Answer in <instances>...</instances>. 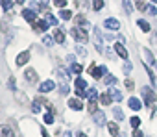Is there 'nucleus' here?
<instances>
[{"instance_id": "nucleus-48", "label": "nucleus", "mask_w": 157, "mask_h": 137, "mask_svg": "<svg viewBox=\"0 0 157 137\" xmlns=\"http://www.w3.org/2000/svg\"><path fill=\"white\" fill-rule=\"evenodd\" d=\"M61 93H63V95H67V93H68V85H67L65 82L61 84Z\"/></svg>"}, {"instance_id": "nucleus-33", "label": "nucleus", "mask_w": 157, "mask_h": 137, "mask_svg": "<svg viewBox=\"0 0 157 137\" xmlns=\"http://www.w3.org/2000/svg\"><path fill=\"white\" fill-rule=\"evenodd\" d=\"M93 8H94V11H100L104 8V0H93Z\"/></svg>"}, {"instance_id": "nucleus-28", "label": "nucleus", "mask_w": 157, "mask_h": 137, "mask_svg": "<svg viewBox=\"0 0 157 137\" xmlns=\"http://www.w3.org/2000/svg\"><path fill=\"white\" fill-rule=\"evenodd\" d=\"M46 22H48L50 26H54V28H56V24H59L57 17H56V15H52V13H48V15H46Z\"/></svg>"}, {"instance_id": "nucleus-37", "label": "nucleus", "mask_w": 157, "mask_h": 137, "mask_svg": "<svg viewBox=\"0 0 157 137\" xmlns=\"http://www.w3.org/2000/svg\"><path fill=\"white\" fill-rule=\"evenodd\" d=\"M131 68H133L131 61H126V63H124V67H122V71H124L126 74H129V72H131Z\"/></svg>"}, {"instance_id": "nucleus-13", "label": "nucleus", "mask_w": 157, "mask_h": 137, "mask_svg": "<svg viewBox=\"0 0 157 137\" xmlns=\"http://www.w3.org/2000/svg\"><path fill=\"white\" fill-rule=\"evenodd\" d=\"M74 22L78 24V28H89V21L85 19V15H78V17H74Z\"/></svg>"}, {"instance_id": "nucleus-35", "label": "nucleus", "mask_w": 157, "mask_h": 137, "mask_svg": "<svg viewBox=\"0 0 157 137\" xmlns=\"http://www.w3.org/2000/svg\"><path fill=\"white\" fill-rule=\"evenodd\" d=\"M87 109H89V113H96L98 111V106H96V102H89V106H87Z\"/></svg>"}, {"instance_id": "nucleus-16", "label": "nucleus", "mask_w": 157, "mask_h": 137, "mask_svg": "<svg viewBox=\"0 0 157 137\" xmlns=\"http://www.w3.org/2000/svg\"><path fill=\"white\" fill-rule=\"evenodd\" d=\"M115 52H117L122 59H128V50H126V46H124L122 43H117V45H115Z\"/></svg>"}, {"instance_id": "nucleus-23", "label": "nucleus", "mask_w": 157, "mask_h": 137, "mask_svg": "<svg viewBox=\"0 0 157 137\" xmlns=\"http://www.w3.org/2000/svg\"><path fill=\"white\" fill-rule=\"evenodd\" d=\"M137 24H139V28H140L142 32H151V26H150V22H146L144 19H139V21H137Z\"/></svg>"}, {"instance_id": "nucleus-38", "label": "nucleus", "mask_w": 157, "mask_h": 137, "mask_svg": "<svg viewBox=\"0 0 157 137\" xmlns=\"http://www.w3.org/2000/svg\"><path fill=\"white\" fill-rule=\"evenodd\" d=\"M135 6H137V10H139V11H146V8H148V6L144 4V0H139Z\"/></svg>"}, {"instance_id": "nucleus-42", "label": "nucleus", "mask_w": 157, "mask_h": 137, "mask_svg": "<svg viewBox=\"0 0 157 137\" xmlns=\"http://www.w3.org/2000/svg\"><path fill=\"white\" fill-rule=\"evenodd\" d=\"M139 124H140V119H139V117H131V126H133L135 130L139 128Z\"/></svg>"}, {"instance_id": "nucleus-1", "label": "nucleus", "mask_w": 157, "mask_h": 137, "mask_svg": "<svg viewBox=\"0 0 157 137\" xmlns=\"http://www.w3.org/2000/svg\"><path fill=\"white\" fill-rule=\"evenodd\" d=\"M70 35H72V37H76V41H78V43H87V41H89L87 32H85L83 28H78V26L70 30Z\"/></svg>"}, {"instance_id": "nucleus-30", "label": "nucleus", "mask_w": 157, "mask_h": 137, "mask_svg": "<svg viewBox=\"0 0 157 137\" xmlns=\"http://www.w3.org/2000/svg\"><path fill=\"white\" fill-rule=\"evenodd\" d=\"M122 4H124V11H126V13L129 15V13L133 11V4L129 2V0H122Z\"/></svg>"}, {"instance_id": "nucleus-5", "label": "nucleus", "mask_w": 157, "mask_h": 137, "mask_svg": "<svg viewBox=\"0 0 157 137\" xmlns=\"http://www.w3.org/2000/svg\"><path fill=\"white\" fill-rule=\"evenodd\" d=\"M74 85H76V95H78V98H83L85 96V87H87V82L83 80V78H76V82H74Z\"/></svg>"}, {"instance_id": "nucleus-15", "label": "nucleus", "mask_w": 157, "mask_h": 137, "mask_svg": "<svg viewBox=\"0 0 157 137\" xmlns=\"http://www.w3.org/2000/svg\"><path fill=\"white\" fill-rule=\"evenodd\" d=\"M48 26H50V24H48L46 21H37V22L33 24V30H35V32H41V33H44V32L48 30Z\"/></svg>"}, {"instance_id": "nucleus-55", "label": "nucleus", "mask_w": 157, "mask_h": 137, "mask_svg": "<svg viewBox=\"0 0 157 137\" xmlns=\"http://www.w3.org/2000/svg\"><path fill=\"white\" fill-rule=\"evenodd\" d=\"M155 67H157V63H155Z\"/></svg>"}, {"instance_id": "nucleus-50", "label": "nucleus", "mask_w": 157, "mask_h": 137, "mask_svg": "<svg viewBox=\"0 0 157 137\" xmlns=\"http://www.w3.org/2000/svg\"><path fill=\"white\" fill-rule=\"evenodd\" d=\"M151 43H153V45H157V32H153V33H151Z\"/></svg>"}, {"instance_id": "nucleus-25", "label": "nucleus", "mask_w": 157, "mask_h": 137, "mask_svg": "<svg viewBox=\"0 0 157 137\" xmlns=\"http://www.w3.org/2000/svg\"><path fill=\"white\" fill-rule=\"evenodd\" d=\"M100 102H102L104 106H109V104L113 102V98L109 96V93H102V95H100Z\"/></svg>"}, {"instance_id": "nucleus-17", "label": "nucleus", "mask_w": 157, "mask_h": 137, "mask_svg": "<svg viewBox=\"0 0 157 137\" xmlns=\"http://www.w3.org/2000/svg\"><path fill=\"white\" fill-rule=\"evenodd\" d=\"M52 37H54V41H56V43H59V45H61V43H65V32H63V30H59V28H56V30H54V35H52Z\"/></svg>"}, {"instance_id": "nucleus-12", "label": "nucleus", "mask_w": 157, "mask_h": 137, "mask_svg": "<svg viewBox=\"0 0 157 137\" xmlns=\"http://www.w3.org/2000/svg\"><path fill=\"white\" fill-rule=\"evenodd\" d=\"M140 54H142V61H146L148 65H153V63H157V61H155V57H153V54H151L148 48H142V52H140Z\"/></svg>"}, {"instance_id": "nucleus-43", "label": "nucleus", "mask_w": 157, "mask_h": 137, "mask_svg": "<svg viewBox=\"0 0 157 137\" xmlns=\"http://www.w3.org/2000/svg\"><path fill=\"white\" fill-rule=\"evenodd\" d=\"M76 54H80V56H85V54H87V50H85L82 45H78V46H76Z\"/></svg>"}, {"instance_id": "nucleus-32", "label": "nucleus", "mask_w": 157, "mask_h": 137, "mask_svg": "<svg viewBox=\"0 0 157 137\" xmlns=\"http://www.w3.org/2000/svg\"><path fill=\"white\" fill-rule=\"evenodd\" d=\"M43 120H44V124H54V113H44Z\"/></svg>"}, {"instance_id": "nucleus-49", "label": "nucleus", "mask_w": 157, "mask_h": 137, "mask_svg": "<svg viewBox=\"0 0 157 137\" xmlns=\"http://www.w3.org/2000/svg\"><path fill=\"white\" fill-rule=\"evenodd\" d=\"M133 137H144V133L137 128V130H133Z\"/></svg>"}, {"instance_id": "nucleus-45", "label": "nucleus", "mask_w": 157, "mask_h": 137, "mask_svg": "<svg viewBox=\"0 0 157 137\" xmlns=\"http://www.w3.org/2000/svg\"><path fill=\"white\" fill-rule=\"evenodd\" d=\"M8 87H10V89H13V91L17 89V87H15V78H13V76H11V78L8 80Z\"/></svg>"}, {"instance_id": "nucleus-31", "label": "nucleus", "mask_w": 157, "mask_h": 137, "mask_svg": "<svg viewBox=\"0 0 157 137\" xmlns=\"http://www.w3.org/2000/svg\"><path fill=\"white\" fill-rule=\"evenodd\" d=\"M104 84H105V85H113V84H117V78H115L113 74H107V76L104 78Z\"/></svg>"}, {"instance_id": "nucleus-7", "label": "nucleus", "mask_w": 157, "mask_h": 137, "mask_svg": "<svg viewBox=\"0 0 157 137\" xmlns=\"http://www.w3.org/2000/svg\"><path fill=\"white\" fill-rule=\"evenodd\" d=\"M67 104H68V108H72V109H76V111H82V109H83L82 98H68Z\"/></svg>"}, {"instance_id": "nucleus-41", "label": "nucleus", "mask_w": 157, "mask_h": 137, "mask_svg": "<svg viewBox=\"0 0 157 137\" xmlns=\"http://www.w3.org/2000/svg\"><path fill=\"white\" fill-rule=\"evenodd\" d=\"M124 84H126V87H128L129 91H133V89H135V82H133V80H129V78H128Z\"/></svg>"}, {"instance_id": "nucleus-4", "label": "nucleus", "mask_w": 157, "mask_h": 137, "mask_svg": "<svg viewBox=\"0 0 157 137\" xmlns=\"http://www.w3.org/2000/svg\"><path fill=\"white\" fill-rule=\"evenodd\" d=\"M140 93H142V98H144V104H148V106H151V104L155 102V98H157L151 87H142V89H140Z\"/></svg>"}, {"instance_id": "nucleus-10", "label": "nucleus", "mask_w": 157, "mask_h": 137, "mask_svg": "<svg viewBox=\"0 0 157 137\" xmlns=\"http://www.w3.org/2000/svg\"><path fill=\"white\" fill-rule=\"evenodd\" d=\"M28 61H30V52H28V50H24V52H21V54L17 56V61H15V63H17L19 67H24Z\"/></svg>"}, {"instance_id": "nucleus-54", "label": "nucleus", "mask_w": 157, "mask_h": 137, "mask_svg": "<svg viewBox=\"0 0 157 137\" xmlns=\"http://www.w3.org/2000/svg\"><path fill=\"white\" fill-rule=\"evenodd\" d=\"M39 2H48V0H39Z\"/></svg>"}, {"instance_id": "nucleus-8", "label": "nucleus", "mask_w": 157, "mask_h": 137, "mask_svg": "<svg viewBox=\"0 0 157 137\" xmlns=\"http://www.w3.org/2000/svg\"><path fill=\"white\" fill-rule=\"evenodd\" d=\"M104 26L107 28V30H118L120 28V22H118V19H113V17H109V19H105L104 21Z\"/></svg>"}, {"instance_id": "nucleus-20", "label": "nucleus", "mask_w": 157, "mask_h": 137, "mask_svg": "<svg viewBox=\"0 0 157 137\" xmlns=\"http://www.w3.org/2000/svg\"><path fill=\"white\" fill-rule=\"evenodd\" d=\"M93 117H94V122H96V124H105V113H104V111L98 109Z\"/></svg>"}, {"instance_id": "nucleus-34", "label": "nucleus", "mask_w": 157, "mask_h": 137, "mask_svg": "<svg viewBox=\"0 0 157 137\" xmlns=\"http://www.w3.org/2000/svg\"><path fill=\"white\" fill-rule=\"evenodd\" d=\"M43 43H44L46 46H52V45H54V37H52V35H44V37H43Z\"/></svg>"}, {"instance_id": "nucleus-44", "label": "nucleus", "mask_w": 157, "mask_h": 137, "mask_svg": "<svg viewBox=\"0 0 157 137\" xmlns=\"http://www.w3.org/2000/svg\"><path fill=\"white\" fill-rule=\"evenodd\" d=\"M146 72H148V76H150V82L155 85V74H153V71H151V68H146Z\"/></svg>"}, {"instance_id": "nucleus-53", "label": "nucleus", "mask_w": 157, "mask_h": 137, "mask_svg": "<svg viewBox=\"0 0 157 137\" xmlns=\"http://www.w3.org/2000/svg\"><path fill=\"white\" fill-rule=\"evenodd\" d=\"M63 137H70V133H68V131H65V133H63Z\"/></svg>"}, {"instance_id": "nucleus-51", "label": "nucleus", "mask_w": 157, "mask_h": 137, "mask_svg": "<svg viewBox=\"0 0 157 137\" xmlns=\"http://www.w3.org/2000/svg\"><path fill=\"white\" fill-rule=\"evenodd\" d=\"M41 135H43V137H50V135L46 133V130H44V128H41Z\"/></svg>"}, {"instance_id": "nucleus-36", "label": "nucleus", "mask_w": 157, "mask_h": 137, "mask_svg": "<svg viewBox=\"0 0 157 137\" xmlns=\"http://www.w3.org/2000/svg\"><path fill=\"white\" fill-rule=\"evenodd\" d=\"M113 113H115V119H117V120H122V119H124V113H122V109H120V108H115V111H113Z\"/></svg>"}, {"instance_id": "nucleus-40", "label": "nucleus", "mask_w": 157, "mask_h": 137, "mask_svg": "<svg viewBox=\"0 0 157 137\" xmlns=\"http://www.w3.org/2000/svg\"><path fill=\"white\" fill-rule=\"evenodd\" d=\"M54 6L56 8H65L67 6V0H54Z\"/></svg>"}, {"instance_id": "nucleus-19", "label": "nucleus", "mask_w": 157, "mask_h": 137, "mask_svg": "<svg viewBox=\"0 0 157 137\" xmlns=\"http://www.w3.org/2000/svg\"><path fill=\"white\" fill-rule=\"evenodd\" d=\"M128 104H129V108H131L133 111H139V109L142 108V102H140L139 98H129V102H128Z\"/></svg>"}, {"instance_id": "nucleus-29", "label": "nucleus", "mask_w": 157, "mask_h": 137, "mask_svg": "<svg viewBox=\"0 0 157 137\" xmlns=\"http://www.w3.org/2000/svg\"><path fill=\"white\" fill-rule=\"evenodd\" d=\"M59 17H61V19H65V21H70V19H72V11H70V10H61Z\"/></svg>"}, {"instance_id": "nucleus-24", "label": "nucleus", "mask_w": 157, "mask_h": 137, "mask_svg": "<svg viewBox=\"0 0 157 137\" xmlns=\"http://www.w3.org/2000/svg\"><path fill=\"white\" fill-rule=\"evenodd\" d=\"M107 130H109L111 135H115V137L118 135V124L117 122H107Z\"/></svg>"}, {"instance_id": "nucleus-21", "label": "nucleus", "mask_w": 157, "mask_h": 137, "mask_svg": "<svg viewBox=\"0 0 157 137\" xmlns=\"http://www.w3.org/2000/svg\"><path fill=\"white\" fill-rule=\"evenodd\" d=\"M85 98H89V102H96V100H98V93H96V89H87Z\"/></svg>"}, {"instance_id": "nucleus-26", "label": "nucleus", "mask_w": 157, "mask_h": 137, "mask_svg": "<svg viewBox=\"0 0 157 137\" xmlns=\"http://www.w3.org/2000/svg\"><path fill=\"white\" fill-rule=\"evenodd\" d=\"M70 71H72L74 74H82V72H83V67H82L80 63H72V65H70Z\"/></svg>"}, {"instance_id": "nucleus-46", "label": "nucleus", "mask_w": 157, "mask_h": 137, "mask_svg": "<svg viewBox=\"0 0 157 137\" xmlns=\"http://www.w3.org/2000/svg\"><path fill=\"white\" fill-rule=\"evenodd\" d=\"M146 13H148V15H155V13H157V11H155V6H148V8H146Z\"/></svg>"}, {"instance_id": "nucleus-47", "label": "nucleus", "mask_w": 157, "mask_h": 137, "mask_svg": "<svg viewBox=\"0 0 157 137\" xmlns=\"http://www.w3.org/2000/svg\"><path fill=\"white\" fill-rule=\"evenodd\" d=\"M0 28H2V32H6V33L10 32V30H8V22H6V21H2V22H0Z\"/></svg>"}, {"instance_id": "nucleus-52", "label": "nucleus", "mask_w": 157, "mask_h": 137, "mask_svg": "<svg viewBox=\"0 0 157 137\" xmlns=\"http://www.w3.org/2000/svg\"><path fill=\"white\" fill-rule=\"evenodd\" d=\"M76 137H87V135H85V133H78Z\"/></svg>"}, {"instance_id": "nucleus-3", "label": "nucleus", "mask_w": 157, "mask_h": 137, "mask_svg": "<svg viewBox=\"0 0 157 137\" xmlns=\"http://www.w3.org/2000/svg\"><path fill=\"white\" fill-rule=\"evenodd\" d=\"M0 137H19V133L11 124H0Z\"/></svg>"}, {"instance_id": "nucleus-6", "label": "nucleus", "mask_w": 157, "mask_h": 137, "mask_svg": "<svg viewBox=\"0 0 157 137\" xmlns=\"http://www.w3.org/2000/svg\"><path fill=\"white\" fill-rule=\"evenodd\" d=\"M24 80H26L28 84H37L39 76H37V72H35V68H26V71H24Z\"/></svg>"}, {"instance_id": "nucleus-11", "label": "nucleus", "mask_w": 157, "mask_h": 137, "mask_svg": "<svg viewBox=\"0 0 157 137\" xmlns=\"http://www.w3.org/2000/svg\"><path fill=\"white\" fill-rule=\"evenodd\" d=\"M54 87H56V82L54 80H46V82H43L39 85V93H50Z\"/></svg>"}, {"instance_id": "nucleus-22", "label": "nucleus", "mask_w": 157, "mask_h": 137, "mask_svg": "<svg viewBox=\"0 0 157 137\" xmlns=\"http://www.w3.org/2000/svg\"><path fill=\"white\" fill-rule=\"evenodd\" d=\"M44 104V98H35L33 100V106H32V109H33V113H41V106Z\"/></svg>"}, {"instance_id": "nucleus-39", "label": "nucleus", "mask_w": 157, "mask_h": 137, "mask_svg": "<svg viewBox=\"0 0 157 137\" xmlns=\"http://www.w3.org/2000/svg\"><path fill=\"white\" fill-rule=\"evenodd\" d=\"M11 6H13V4H11V0H2V8H4L6 11H10Z\"/></svg>"}, {"instance_id": "nucleus-18", "label": "nucleus", "mask_w": 157, "mask_h": 137, "mask_svg": "<svg viewBox=\"0 0 157 137\" xmlns=\"http://www.w3.org/2000/svg\"><path fill=\"white\" fill-rule=\"evenodd\" d=\"M109 96H111V98H115V102H120V100L124 98V96H122V93H120L117 87H111V89H109Z\"/></svg>"}, {"instance_id": "nucleus-14", "label": "nucleus", "mask_w": 157, "mask_h": 137, "mask_svg": "<svg viewBox=\"0 0 157 137\" xmlns=\"http://www.w3.org/2000/svg\"><path fill=\"white\" fill-rule=\"evenodd\" d=\"M94 39H96V50L104 52V45H102V32L100 28H94Z\"/></svg>"}, {"instance_id": "nucleus-9", "label": "nucleus", "mask_w": 157, "mask_h": 137, "mask_svg": "<svg viewBox=\"0 0 157 137\" xmlns=\"http://www.w3.org/2000/svg\"><path fill=\"white\" fill-rule=\"evenodd\" d=\"M22 17H24L28 22H32V24H35V22L39 21V19H37V13H35L33 10H24V11H22Z\"/></svg>"}, {"instance_id": "nucleus-2", "label": "nucleus", "mask_w": 157, "mask_h": 137, "mask_svg": "<svg viewBox=\"0 0 157 137\" xmlns=\"http://www.w3.org/2000/svg\"><path fill=\"white\" fill-rule=\"evenodd\" d=\"M89 72H91L96 80H100V78H105V76H107V68H105L104 65L96 67V65L93 63V65H91V68H89Z\"/></svg>"}, {"instance_id": "nucleus-27", "label": "nucleus", "mask_w": 157, "mask_h": 137, "mask_svg": "<svg viewBox=\"0 0 157 137\" xmlns=\"http://www.w3.org/2000/svg\"><path fill=\"white\" fill-rule=\"evenodd\" d=\"M32 10H33V11H39V10L44 11V10H46V4H44V2H39V0H37V2L32 4Z\"/></svg>"}]
</instances>
